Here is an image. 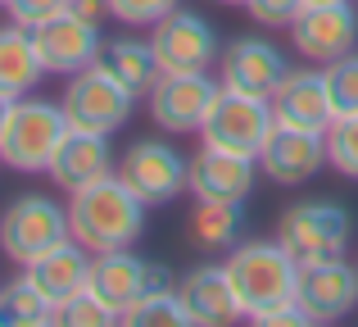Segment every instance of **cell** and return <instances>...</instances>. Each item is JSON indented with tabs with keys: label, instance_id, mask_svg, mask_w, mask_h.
Segmentation results:
<instances>
[{
	"label": "cell",
	"instance_id": "obj_1",
	"mask_svg": "<svg viewBox=\"0 0 358 327\" xmlns=\"http://www.w3.org/2000/svg\"><path fill=\"white\" fill-rule=\"evenodd\" d=\"M69 228H73V241L87 246L91 255L122 250L145 232V204L131 195V186L122 182L118 173H109V177H100V182L73 191Z\"/></svg>",
	"mask_w": 358,
	"mask_h": 327
},
{
	"label": "cell",
	"instance_id": "obj_2",
	"mask_svg": "<svg viewBox=\"0 0 358 327\" xmlns=\"http://www.w3.org/2000/svg\"><path fill=\"white\" fill-rule=\"evenodd\" d=\"M222 268H227L236 305L250 323L259 319V314L277 309V305L295 300L299 264L286 255L281 241H241V246H231V255L222 259Z\"/></svg>",
	"mask_w": 358,
	"mask_h": 327
},
{
	"label": "cell",
	"instance_id": "obj_3",
	"mask_svg": "<svg viewBox=\"0 0 358 327\" xmlns=\"http://www.w3.org/2000/svg\"><path fill=\"white\" fill-rule=\"evenodd\" d=\"M64 132H69L64 105L41 96H18L9 109L5 137H0V164H9L14 173H45Z\"/></svg>",
	"mask_w": 358,
	"mask_h": 327
},
{
	"label": "cell",
	"instance_id": "obj_4",
	"mask_svg": "<svg viewBox=\"0 0 358 327\" xmlns=\"http://www.w3.org/2000/svg\"><path fill=\"white\" fill-rule=\"evenodd\" d=\"M354 218L345 204L336 200H299L277 218V241L295 264H322V259H341L350 250Z\"/></svg>",
	"mask_w": 358,
	"mask_h": 327
},
{
	"label": "cell",
	"instance_id": "obj_5",
	"mask_svg": "<svg viewBox=\"0 0 358 327\" xmlns=\"http://www.w3.org/2000/svg\"><path fill=\"white\" fill-rule=\"evenodd\" d=\"M69 237H73L69 209H64L59 200H50V195H36V191L18 195V200H9L5 214H0V250H5V259H14V264H32L36 255L64 246Z\"/></svg>",
	"mask_w": 358,
	"mask_h": 327
},
{
	"label": "cell",
	"instance_id": "obj_6",
	"mask_svg": "<svg viewBox=\"0 0 358 327\" xmlns=\"http://www.w3.org/2000/svg\"><path fill=\"white\" fill-rule=\"evenodd\" d=\"M64 114H69V127H82V132H105L114 137L122 123L136 109V96L114 78L109 69L91 64V69L73 73L69 87H64Z\"/></svg>",
	"mask_w": 358,
	"mask_h": 327
},
{
	"label": "cell",
	"instance_id": "obj_7",
	"mask_svg": "<svg viewBox=\"0 0 358 327\" xmlns=\"http://www.w3.org/2000/svg\"><path fill=\"white\" fill-rule=\"evenodd\" d=\"M277 127L272 118V105L259 96H245V91H231V87H218L209 114L200 123V137L204 146H218V151H236V155H254L259 160L268 132Z\"/></svg>",
	"mask_w": 358,
	"mask_h": 327
},
{
	"label": "cell",
	"instance_id": "obj_8",
	"mask_svg": "<svg viewBox=\"0 0 358 327\" xmlns=\"http://www.w3.org/2000/svg\"><path fill=\"white\" fill-rule=\"evenodd\" d=\"M186 164H191V155H182L177 146L159 141V137H141L122 151L118 177L131 186V195L145 209H159V204H173L186 191Z\"/></svg>",
	"mask_w": 358,
	"mask_h": 327
},
{
	"label": "cell",
	"instance_id": "obj_9",
	"mask_svg": "<svg viewBox=\"0 0 358 327\" xmlns=\"http://www.w3.org/2000/svg\"><path fill=\"white\" fill-rule=\"evenodd\" d=\"M150 46L164 73H209V64L218 60V32L209 18L182 5L150 27Z\"/></svg>",
	"mask_w": 358,
	"mask_h": 327
},
{
	"label": "cell",
	"instance_id": "obj_10",
	"mask_svg": "<svg viewBox=\"0 0 358 327\" xmlns=\"http://www.w3.org/2000/svg\"><path fill=\"white\" fill-rule=\"evenodd\" d=\"M173 273L155 259H141L131 255V246L122 250H105V255H91V291L100 295L105 305H114L118 319L127 305H136L141 295L150 291H173Z\"/></svg>",
	"mask_w": 358,
	"mask_h": 327
},
{
	"label": "cell",
	"instance_id": "obj_11",
	"mask_svg": "<svg viewBox=\"0 0 358 327\" xmlns=\"http://www.w3.org/2000/svg\"><path fill=\"white\" fill-rule=\"evenodd\" d=\"M295 305L304 309L308 327L341 323L358 305V264L350 259H322V264H299L295 282Z\"/></svg>",
	"mask_w": 358,
	"mask_h": 327
},
{
	"label": "cell",
	"instance_id": "obj_12",
	"mask_svg": "<svg viewBox=\"0 0 358 327\" xmlns=\"http://www.w3.org/2000/svg\"><path fill=\"white\" fill-rule=\"evenodd\" d=\"M32 46H36V60H41L45 73L73 78V73L91 69V64L100 60L105 36H100V23L64 9V14H55V18H45V23L32 27Z\"/></svg>",
	"mask_w": 358,
	"mask_h": 327
},
{
	"label": "cell",
	"instance_id": "obj_13",
	"mask_svg": "<svg viewBox=\"0 0 358 327\" xmlns=\"http://www.w3.org/2000/svg\"><path fill=\"white\" fill-rule=\"evenodd\" d=\"M286 32H290V46H295L304 60L331 64V60H341V55L358 50V9L350 0H336V5H304Z\"/></svg>",
	"mask_w": 358,
	"mask_h": 327
},
{
	"label": "cell",
	"instance_id": "obj_14",
	"mask_svg": "<svg viewBox=\"0 0 358 327\" xmlns=\"http://www.w3.org/2000/svg\"><path fill=\"white\" fill-rule=\"evenodd\" d=\"M218 87L222 82H213L209 73H159V82L145 96L150 100V118L173 137L200 132V123H204V114H209Z\"/></svg>",
	"mask_w": 358,
	"mask_h": 327
},
{
	"label": "cell",
	"instance_id": "obj_15",
	"mask_svg": "<svg viewBox=\"0 0 358 327\" xmlns=\"http://www.w3.org/2000/svg\"><path fill=\"white\" fill-rule=\"evenodd\" d=\"M327 160V132H304V127H272L259 151V173L277 186H304L313 182Z\"/></svg>",
	"mask_w": 358,
	"mask_h": 327
},
{
	"label": "cell",
	"instance_id": "obj_16",
	"mask_svg": "<svg viewBox=\"0 0 358 327\" xmlns=\"http://www.w3.org/2000/svg\"><path fill=\"white\" fill-rule=\"evenodd\" d=\"M290 64L268 36H236L227 50L218 55V82L231 91H245V96L272 100V91L286 82Z\"/></svg>",
	"mask_w": 358,
	"mask_h": 327
},
{
	"label": "cell",
	"instance_id": "obj_17",
	"mask_svg": "<svg viewBox=\"0 0 358 327\" xmlns=\"http://www.w3.org/2000/svg\"><path fill=\"white\" fill-rule=\"evenodd\" d=\"M259 182V160L218 146H200L186 164V195L195 200H245Z\"/></svg>",
	"mask_w": 358,
	"mask_h": 327
},
{
	"label": "cell",
	"instance_id": "obj_18",
	"mask_svg": "<svg viewBox=\"0 0 358 327\" xmlns=\"http://www.w3.org/2000/svg\"><path fill=\"white\" fill-rule=\"evenodd\" d=\"M45 173H50V182L59 186V191L73 195V191H82V186L100 182V177L118 173V160H114V151H109V137L105 132H82V127H69Z\"/></svg>",
	"mask_w": 358,
	"mask_h": 327
},
{
	"label": "cell",
	"instance_id": "obj_19",
	"mask_svg": "<svg viewBox=\"0 0 358 327\" xmlns=\"http://www.w3.org/2000/svg\"><path fill=\"white\" fill-rule=\"evenodd\" d=\"M268 105L281 127H304V132H327L336 118L331 96H327V78L313 69H290Z\"/></svg>",
	"mask_w": 358,
	"mask_h": 327
},
{
	"label": "cell",
	"instance_id": "obj_20",
	"mask_svg": "<svg viewBox=\"0 0 358 327\" xmlns=\"http://www.w3.org/2000/svg\"><path fill=\"white\" fill-rule=\"evenodd\" d=\"M23 277L59 309V305H69L73 295H82L91 286V250L69 237L64 246H55L45 255H36L32 264H23Z\"/></svg>",
	"mask_w": 358,
	"mask_h": 327
},
{
	"label": "cell",
	"instance_id": "obj_21",
	"mask_svg": "<svg viewBox=\"0 0 358 327\" xmlns=\"http://www.w3.org/2000/svg\"><path fill=\"white\" fill-rule=\"evenodd\" d=\"M177 295H182L186 314H191L195 327H227L245 319L241 305H236V291L227 282V268L222 264H200L177 282Z\"/></svg>",
	"mask_w": 358,
	"mask_h": 327
},
{
	"label": "cell",
	"instance_id": "obj_22",
	"mask_svg": "<svg viewBox=\"0 0 358 327\" xmlns=\"http://www.w3.org/2000/svg\"><path fill=\"white\" fill-rule=\"evenodd\" d=\"M41 78H45V69H41V60H36L32 32L9 18V23L0 27V96H9V100L32 96V87Z\"/></svg>",
	"mask_w": 358,
	"mask_h": 327
},
{
	"label": "cell",
	"instance_id": "obj_23",
	"mask_svg": "<svg viewBox=\"0 0 358 327\" xmlns=\"http://www.w3.org/2000/svg\"><path fill=\"white\" fill-rule=\"evenodd\" d=\"M100 69H109L131 96H150V87L159 82V60H155V46L150 41H136V36H118V41H105L100 46Z\"/></svg>",
	"mask_w": 358,
	"mask_h": 327
},
{
	"label": "cell",
	"instance_id": "obj_24",
	"mask_svg": "<svg viewBox=\"0 0 358 327\" xmlns=\"http://www.w3.org/2000/svg\"><path fill=\"white\" fill-rule=\"evenodd\" d=\"M186 223L200 250H231L245 237V200H195Z\"/></svg>",
	"mask_w": 358,
	"mask_h": 327
},
{
	"label": "cell",
	"instance_id": "obj_25",
	"mask_svg": "<svg viewBox=\"0 0 358 327\" xmlns=\"http://www.w3.org/2000/svg\"><path fill=\"white\" fill-rule=\"evenodd\" d=\"M41 323H55V305L27 277H14L9 286H0V327H41Z\"/></svg>",
	"mask_w": 358,
	"mask_h": 327
},
{
	"label": "cell",
	"instance_id": "obj_26",
	"mask_svg": "<svg viewBox=\"0 0 358 327\" xmlns=\"http://www.w3.org/2000/svg\"><path fill=\"white\" fill-rule=\"evenodd\" d=\"M118 323H127V327H186V323H191V314H186L182 295H177V286H173V291H150V295H141L136 305H127V309H122Z\"/></svg>",
	"mask_w": 358,
	"mask_h": 327
},
{
	"label": "cell",
	"instance_id": "obj_27",
	"mask_svg": "<svg viewBox=\"0 0 358 327\" xmlns=\"http://www.w3.org/2000/svg\"><path fill=\"white\" fill-rule=\"evenodd\" d=\"M327 78V96H331V109L336 118L341 114H358V55H341V60H331L322 69Z\"/></svg>",
	"mask_w": 358,
	"mask_h": 327
},
{
	"label": "cell",
	"instance_id": "obj_28",
	"mask_svg": "<svg viewBox=\"0 0 358 327\" xmlns=\"http://www.w3.org/2000/svg\"><path fill=\"white\" fill-rule=\"evenodd\" d=\"M327 160L336 173L358 182V114H341L327 127Z\"/></svg>",
	"mask_w": 358,
	"mask_h": 327
},
{
	"label": "cell",
	"instance_id": "obj_29",
	"mask_svg": "<svg viewBox=\"0 0 358 327\" xmlns=\"http://www.w3.org/2000/svg\"><path fill=\"white\" fill-rule=\"evenodd\" d=\"M55 323H64V327H109V323H118V309H114V305H105L87 286L82 295H73L69 305L55 309Z\"/></svg>",
	"mask_w": 358,
	"mask_h": 327
},
{
	"label": "cell",
	"instance_id": "obj_30",
	"mask_svg": "<svg viewBox=\"0 0 358 327\" xmlns=\"http://www.w3.org/2000/svg\"><path fill=\"white\" fill-rule=\"evenodd\" d=\"M177 5H182V0H109V14L127 27H155L159 18L173 14Z\"/></svg>",
	"mask_w": 358,
	"mask_h": 327
},
{
	"label": "cell",
	"instance_id": "obj_31",
	"mask_svg": "<svg viewBox=\"0 0 358 327\" xmlns=\"http://www.w3.org/2000/svg\"><path fill=\"white\" fill-rule=\"evenodd\" d=\"M299 9H304V0H245V14L259 27H290Z\"/></svg>",
	"mask_w": 358,
	"mask_h": 327
},
{
	"label": "cell",
	"instance_id": "obj_32",
	"mask_svg": "<svg viewBox=\"0 0 358 327\" xmlns=\"http://www.w3.org/2000/svg\"><path fill=\"white\" fill-rule=\"evenodd\" d=\"M5 9H9V18H14V23H23L27 32H32L36 23L64 14V9H69V0H5Z\"/></svg>",
	"mask_w": 358,
	"mask_h": 327
},
{
	"label": "cell",
	"instance_id": "obj_33",
	"mask_svg": "<svg viewBox=\"0 0 358 327\" xmlns=\"http://www.w3.org/2000/svg\"><path fill=\"white\" fill-rule=\"evenodd\" d=\"M254 323H259V327H308L304 309H299L295 300H286V305H277V309L259 314V319H254Z\"/></svg>",
	"mask_w": 358,
	"mask_h": 327
},
{
	"label": "cell",
	"instance_id": "obj_34",
	"mask_svg": "<svg viewBox=\"0 0 358 327\" xmlns=\"http://www.w3.org/2000/svg\"><path fill=\"white\" fill-rule=\"evenodd\" d=\"M69 9L82 14V18H91V23H100V18L109 14V0H69Z\"/></svg>",
	"mask_w": 358,
	"mask_h": 327
},
{
	"label": "cell",
	"instance_id": "obj_35",
	"mask_svg": "<svg viewBox=\"0 0 358 327\" xmlns=\"http://www.w3.org/2000/svg\"><path fill=\"white\" fill-rule=\"evenodd\" d=\"M9 109H14V100L0 96V137H5V123H9Z\"/></svg>",
	"mask_w": 358,
	"mask_h": 327
},
{
	"label": "cell",
	"instance_id": "obj_36",
	"mask_svg": "<svg viewBox=\"0 0 358 327\" xmlns=\"http://www.w3.org/2000/svg\"><path fill=\"white\" fill-rule=\"evenodd\" d=\"M304 5H336V0H304Z\"/></svg>",
	"mask_w": 358,
	"mask_h": 327
},
{
	"label": "cell",
	"instance_id": "obj_37",
	"mask_svg": "<svg viewBox=\"0 0 358 327\" xmlns=\"http://www.w3.org/2000/svg\"><path fill=\"white\" fill-rule=\"evenodd\" d=\"M218 5H245V0H218Z\"/></svg>",
	"mask_w": 358,
	"mask_h": 327
},
{
	"label": "cell",
	"instance_id": "obj_38",
	"mask_svg": "<svg viewBox=\"0 0 358 327\" xmlns=\"http://www.w3.org/2000/svg\"><path fill=\"white\" fill-rule=\"evenodd\" d=\"M0 5H5V0H0Z\"/></svg>",
	"mask_w": 358,
	"mask_h": 327
}]
</instances>
